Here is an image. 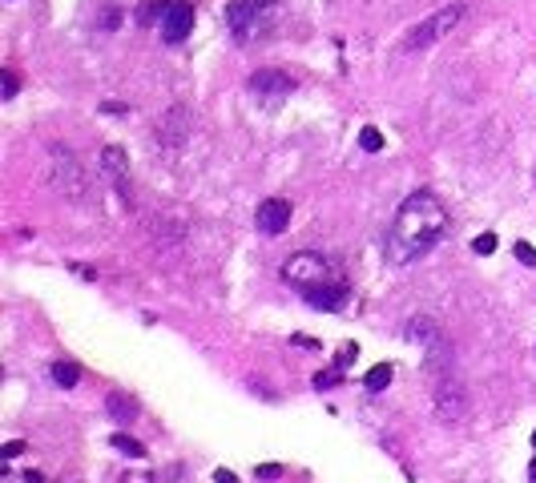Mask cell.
<instances>
[{"label": "cell", "instance_id": "14", "mask_svg": "<svg viewBox=\"0 0 536 483\" xmlns=\"http://www.w3.org/2000/svg\"><path fill=\"white\" fill-rule=\"evenodd\" d=\"M105 411L113 415V419H121V423H125V419H133V415H138V403H133V399H125V395H109Z\"/></svg>", "mask_w": 536, "mask_h": 483}, {"label": "cell", "instance_id": "20", "mask_svg": "<svg viewBox=\"0 0 536 483\" xmlns=\"http://www.w3.org/2000/svg\"><path fill=\"white\" fill-rule=\"evenodd\" d=\"M472 250H476V254H492V250H496V234H480V238L472 242Z\"/></svg>", "mask_w": 536, "mask_h": 483}, {"label": "cell", "instance_id": "21", "mask_svg": "<svg viewBox=\"0 0 536 483\" xmlns=\"http://www.w3.org/2000/svg\"><path fill=\"white\" fill-rule=\"evenodd\" d=\"M255 475H258V480H279V475H282V467H279V463H258V467H255Z\"/></svg>", "mask_w": 536, "mask_h": 483}, {"label": "cell", "instance_id": "16", "mask_svg": "<svg viewBox=\"0 0 536 483\" xmlns=\"http://www.w3.org/2000/svg\"><path fill=\"white\" fill-rule=\"evenodd\" d=\"M165 8H169V0H149V4H141V8H138V21L141 24H154L158 17H165Z\"/></svg>", "mask_w": 536, "mask_h": 483}, {"label": "cell", "instance_id": "4", "mask_svg": "<svg viewBox=\"0 0 536 483\" xmlns=\"http://www.w3.org/2000/svg\"><path fill=\"white\" fill-rule=\"evenodd\" d=\"M282 282L286 286H295L299 294H303L306 286H319V282H331V262L319 258V254H295V258H286L282 262Z\"/></svg>", "mask_w": 536, "mask_h": 483}, {"label": "cell", "instance_id": "5", "mask_svg": "<svg viewBox=\"0 0 536 483\" xmlns=\"http://www.w3.org/2000/svg\"><path fill=\"white\" fill-rule=\"evenodd\" d=\"M48 173H53V185L65 189L69 198H81L85 193V182H81V165L65 145H53L48 149Z\"/></svg>", "mask_w": 536, "mask_h": 483}, {"label": "cell", "instance_id": "25", "mask_svg": "<svg viewBox=\"0 0 536 483\" xmlns=\"http://www.w3.org/2000/svg\"><path fill=\"white\" fill-rule=\"evenodd\" d=\"M101 113H109V117H121V113H129L125 105H117V101H109V105H101Z\"/></svg>", "mask_w": 536, "mask_h": 483}, {"label": "cell", "instance_id": "6", "mask_svg": "<svg viewBox=\"0 0 536 483\" xmlns=\"http://www.w3.org/2000/svg\"><path fill=\"white\" fill-rule=\"evenodd\" d=\"M306 306H315V310H326V314H335V310H343L351 302V286H343V282H319V286H306L303 290Z\"/></svg>", "mask_w": 536, "mask_h": 483}, {"label": "cell", "instance_id": "8", "mask_svg": "<svg viewBox=\"0 0 536 483\" xmlns=\"http://www.w3.org/2000/svg\"><path fill=\"white\" fill-rule=\"evenodd\" d=\"M290 202L286 198H266L262 206H258V214H255V226H258V234H282L286 226H290Z\"/></svg>", "mask_w": 536, "mask_h": 483}, {"label": "cell", "instance_id": "17", "mask_svg": "<svg viewBox=\"0 0 536 483\" xmlns=\"http://www.w3.org/2000/svg\"><path fill=\"white\" fill-rule=\"evenodd\" d=\"M117 451H125V455H133V460H145V447H141L138 439H129V435H113L109 439Z\"/></svg>", "mask_w": 536, "mask_h": 483}, {"label": "cell", "instance_id": "22", "mask_svg": "<svg viewBox=\"0 0 536 483\" xmlns=\"http://www.w3.org/2000/svg\"><path fill=\"white\" fill-rule=\"evenodd\" d=\"M17 455H24V443H21V439L4 443V460H17Z\"/></svg>", "mask_w": 536, "mask_h": 483}, {"label": "cell", "instance_id": "29", "mask_svg": "<svg viewBox=\"0 0 536 483\" xmlns=\"http://www.w3.org/2000/svg\"><path fill=\"white\" fill-rule=\"evenodd\" d=\"M533 447H536V431H533Z\"/></svg>", "mask_w": 536, "mask_h": 483}, {"label": "cell", "instance_id": "24", "mask_svg": "<svg viewBox=\"0 0 536 483\" xmlns=\"http://www.w3.org/2000/svg\"><path fill=\"white\" fill-rule=\"evenodd\" d=\"M0 81H4V97H12V93H17V73H4Z\"/></svg>", "mask_w": 536, "mask_h": 483}, {"label": "cell", "instance_id": "2", "mask_svg": "<svg viewBox=\"0 0 536 483\" xmlns=\"http://www.w3.org/2000/svg\"><path fill=\"white\" fill-rule=\"evenodd\" d=\"M275 8L279 0H226V24L238 41H255L275 24Z\"/></svg>", "mask_w": 536, "mask_h": 483}, {"label": "cell", "instance_id": "13", "mask_svg": "<svg viewBox=\"0 0 536 483\" xmlns=\"http://www.w3.org/2000/svg\"><path fill=\"white\" fill-rule=\"evenodd\" d=\"M391 379H396V367H391V363H375V367L367 370V379H363V387L371 395H379V391L391 387Z\"/></svg>", "mask_w": 536, "mask_h": 483}, {"label": "cell", "instance_id": "15", "mask_svg": "<svg viewBox=\"0 0 536 483\" xmlns=\"http://www.w3.org/2000/svg\"><path fill=\"white\" fill-rule=\"evenodd\" d=\"M53 383H57V387H73V383H77V379H81V367H77V363H53Z\"/></svg>", "mask_w": 536, "mask_h": 483}, {"label": "cell", "instance_id": "3", "mask_svg": "<svg viewBox=\"0 0 536 483\" xmlns=\"http://www.w3.org/2000/svg\"><path fill=\"white\" fill-rule=\"evenodd\" d=\"M460 17H464V4H447V8H440V12H432L423 24H416L407 37H403V48L407 53H423V48H432L440 37H447L456 24H460Z\"/></svg>", "mask_w": 536, "mask_h": 483}, {"label": "cell", "instance_id": "1", "mask_svg": "<svg viewBox=\"0 0 536 483\" xmlns=\"http://www.w3.org/2000/svg\"><path fill=\"white\" fill-rule=\"evenodd\" d=\"M443 230H447V209L440 206L436 193L420 189V193L403 198V206L396 209V222L387 230V262L391 266L420 262L423 254L443 238Z\"/></svg>", "mask_w": 536, "mask_h": 483}, {"label": "cell", "instance_id": "19", "mask_svg": "<svg viewBox=\"0 0 536 483\" xmlns=\"http://www.w3.org/2000/svg\"><path fill=\"white\" fill-rule=\"evenodd\" d=\"M512 250H516V262H524V266H533V270H536V246H533V242L516 238V246H512Z\"/></svg>", "mask_w": 536, "mask_h": 483}, {"label": "cell", "instance_id": "28", "mask_svg": "<svg viewBox=\"0 0 536 483\" xmlns=\"http://www.w3.org/2000/svg\"><path fill=\"white\" fill-rule=\"evenodd\" d=\"M528 480H533V483H536V460H533V463H528Z\"/></svg>", "mask_w": 536, "mask_h": 483}, {"label": "cell", "instance_id": "27", "mask_svg": "<svg viewBox=\"0 0 536 483\" xmlns=\"http://www.w3.org/2000/svg\"><path fill=\"white\" fill-rule=\"evenodd\" d=\"M73 270H77V274L85 278V282H93V278H97V270H89V266H73Z\"/></svg>", "mask_w": 536, "mask_h": 483}, {"label": "cell", "instance_id": "26", "mask_svg": "<svg viewBox=\"0 0 536 483\" xmlns=\"http://www.w3.org/2000/svg\"><path fill=\"white\" fill-rule=\"evenodd\" d=\"M214 483H238V475L234 471H214Z\"/></svg>", "mask_w": 536, "mask_h": 483}, {"label": "cell", "instance_id": "11", "mask_svg": "<svg viewBox=\"0 0 536 483\" xmlns=\"http://www.w3.org/2000/svg\"><path fill=\"white\" fill-rule=\"evenodd\" d=\"M403 334H407V343H423V346H432V350H443V334L436 330V322L432 319H412L407 326H403Z\"/></svg>", "mask_w": 536, "mask_h": 483}, {"label": "cell", "instance_id": "18", "mask_svg": "<svg viewBox=\"0 0 536 483\" xmlns=\"http://www.w3.org/2000/svg\"><path fill=\"white\" fill-rule=\"evenodd\" d=\"M359 145H363L367 153H379V149H383V133H379L375 125H363V133H359Z\"/></svg>", "mask_w": 536, "mask_h": 483}, {"label": "cell", "instance_id": "7", "mask_svg": "<svg viewBox=\"0 0 536 483\" xmlns=\"http://www.w3.org/2000/svg\"><path fill=\"white\" fill-rule=\"evenodd\" d=\"M190 28H194V4L190 0H169V8L162 17V37L169 45H178V41L190 37Z\"/></svg>", "mask_w": 536, "mask_h": 483}, {"label": "cell", "instance_id": "10", "mask_svg": "<svg viewBox=\"0 0 536 483\" xmlns=\"http://www.w3.org/2000/svg\"><path fill=\"white\" fill-rule=\"evenodd\" d=\"M464 411H468L464 387H460V383H443L440 395H436V415H440L443 423H447V419H460Z\"/></svg>", "mask_w": 536, "mask_h": 483}, {"label": "cell", "instance_id": "9", "mask_svg": "<svg viewBox=\"0 0 536 483\" xmlns=\"http://www.w3.org/2000/svg\"><path fill=\"white\" fill-rule=\"evenodd\" d=\"M250 89L262 93V97H286V93L295 89V77L282 69H258L250 77Z\"/></svg>", "mask_w": 536, "mask_h": 483}, {"label": "cell", "instance_id": "12", "mask_svg": "<svg viewBox=\"0 0 536 483\" xmlns=\"http://www.w3.org/2000/svg\"><path fill=\"white\" fill-rule=\"evenodd\" d=\"M101 165H105V173H109L113 182H125V178H129V158H125L117 145H105V149H101Z\"/></svg>", "mask_w": 536, "mask_h": 483}, {"label": "cell", "instance_id": "23", "mask_svg": "<svg viewBox=\"0 0 536 483\" xmlns=\"http://www.w3.org/2000/svg\"><path fill=\"white\" fill-rule=\"evenodd\" d=\"M339 379H343V375H315V387H319V391H323V387H335V383H339Z\"/></svg>", "mask_w": 536, "mask_h": 483}]
</instances>
